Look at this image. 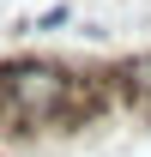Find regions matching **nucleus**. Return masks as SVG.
<instances>
[]
</instances>
